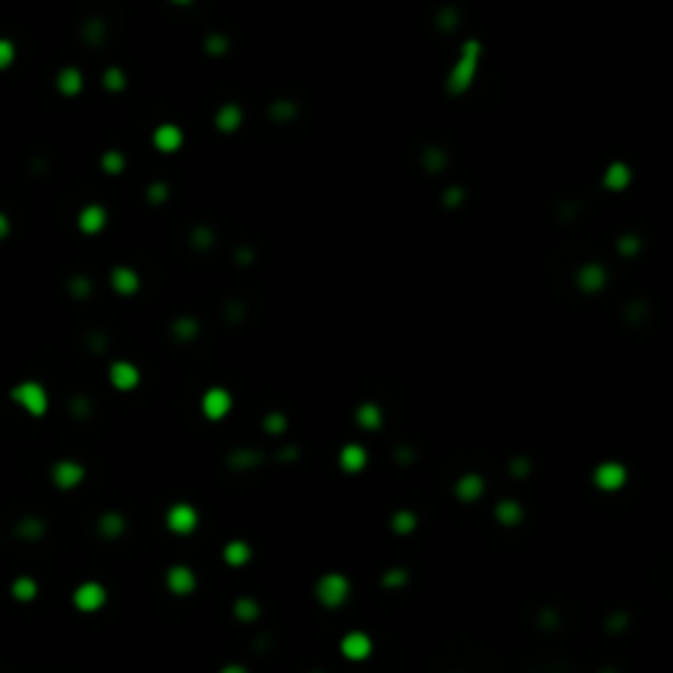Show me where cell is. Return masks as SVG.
Wrapping results in <instances>:
<instances>
[{
  "mask_svg": "<svg viewBox=\"0 0 673 673\" xmlns=\"http://www.w3.org/2000/svg\"><path fill=\"white\" fill-rule=\"evenodd\" d=\"M479 58H481V45L476 40H468L461 47V58H458V63H455V69H452V74L448 79V90L452 95H463L471 87V82L476 76V69H479Z\"/></svg>",
  "mask_w": 673,
  "mask_h": 673,
  "instance_id": "1",
  "label": "cell"
},
{
  "mask_svg": "<svg viewBox=\"0 0 673 673\" xmlns=\"http://www.w3.org/2000/svg\"><path fill=\"white\" fill-rule=\"evenodd\" d=\"M11 400L21 405L30 416H45L47 410V392L37 382H21L11 389Z\"/></svg>",
  "mask_w": 673,
  "mask_h": 673,
  "instance_id": "2",
  "label": "cell"
},
{
  "mask_svg": "<svg viewBox=\"0 0 673 673\" xmlns=\"http://www.w3.org/2000/svg\"><path fill=\"white\" fill-rule=\"evenodd\" d=\"M350 595V584L342 573H327L321 582L316 584V597L327 608H340Z\"/></svg>",
  "mask_w": 673,
  "mask_h": 673,
  "instance_id": "3",
  "label": "cell"
},
{
  "mask_svg": "<svg viewBox=\"0 0 673 673\" xmlns=\"http://www.w3.org/2000/svg\"><path fill=\"white\" fill-rule=\"evenodd\" d=\"M74 605L82 613H95L105 605V589L98 582H87L76 586L74 592Z\"/></svg>",
  "mask_w": 673,
  "mask_h": 673,
  "instance_id": "4",
  "label": "cell"
},
{
  "mask_svg": "<svg viewBox=\"0 0 673 673\" xmlns=\"http://www.w3.org/2000/svg\"><path fill=\"white\" fill-rule=\"evenodd\" d=\"M229 410H232V397H229L226 389L213 387L203 395V413H206V419L219 421V419H224Z\"/></svg>",
  "mask_w": 673,
  "mask_h": 673,
  "instance_id": "5",
  "label": "cell"
},
{
  "mask_svg": "<svg viewBox=\"0 0 673 673\" xmlns=\"http://www.w3.org/2000/svg\"><path fill=\"white\" fill-rule=\"evenodd\" d=\"M595 484L605 492H615L626 484V468L621 463H599L597 471H595Z\"/></svg>",
  "mask_w": 673,
  "mask_h": 673,
  "instance_id": "6",
  "label": "cell"
},
{
  "mask_svg": "<svg viewBox=\"0 0 673 673\" xmlns=\"http://www.w3.org/2000/svg\"><path fill=\"white\" fill-rule=\"evenodd\" d=\"M166 524H168L171 531H177V534H190L195 526H197V510L192 505H187V503H179V505H174V508L168 510Z\"/></svg>",
  "mask_w": 673,
  "mask_h": 673,
  "instance_id": "7",
  "label": "cell"
},
{
  "mask_svg": "<svg viewBox=\"0 0 673 673\" xmlns=\"http://www.w3.org/2000/svg\"><path fill=\"white\" fill-rule=\"evenodd\" d=\"M374 650V642L363 631H350L342 639V655L347 660H366Z\"/></svg>",
  "mask_w": 673,
  "mask_h": 673,
  "instance_id": "8",
  "label": "cell"
},
{
  "mask_svg": "<svg viewBox=\"0 0 673 673\" xmlns=\"http://www.w3.org/2000/svg\"><path fill=\"white\" fill-rule=\"evenodd\" d=\"M82 479H85V468L74 461H60L53 465V481L60 489H74L82 484Z\"/></svg>",
  "mask_w": 673,
  "mask_h": 673,
  "instance_id": "9",
  "label": "cell"
},
{
  "mask_svg": "<svg viewBox=\"0 0 673 673\" xmlns=\"http://www.w3.org/2000/svg\"><path fill=\"white\" fill-rule=\"evenodd\" d=\"M111 384L121 392H129V389H135L140 384V371H137V366L132 363H126V360H119V363H113L111 366Z\"/></svg>",
  "mask_w": 673,
  "mask_h": 673,
  "instance_id": "10",
  "label": "cell"
},
{
  "mask_svg": "<svg viewBox=\"0 0 673 673\" xmlns=\"http://www.w3.org/2000/svg\"><path fill=\"white\" fill-rule=\"evenodd\" d=\"M184 142L181 137V129L174 126V124H161L155 132H153V145L161 150V153H177Z\"/></svg>",
  "mask_w": 673,
  "mask_h": 673,
  "instance_id": "11",
  "label": "cell"
},
{
  "mask_svg": "<svg viewBox=\"0 0 673 673\" xmlns=\"http://www.w3.org/2000/svg\"><path fill=\"white\" fill-rule=\"evenodd\" d=\"M605 279L608 276H605V269L599 263H586L579 271V287L584 292H599L605 287Z\"/></svg>",
  "mask_w": 673,
  "mask_h": 673,
  "instance_id": "12",
  "label": "cell"
},
{
  "mask_svg": "<svg viewBox=\"0 0 673 673\" xmlns=\"http://www.w3.org/2000/svg\"><path fill=\"white\" fill-rule=\"evenodd\" d=\"M105 210L100 206H87V208L79 213V229L85 234H98L100 229L105 226Z\"/></svg>",
  "mask_w": 673,
  "mask_h": 673,
  "instance_id": "13",
  "label": "cell"
},
{
  "mask_svg": "<svg viewBox=\"0 0 673 673\" xmlns=\"http://www.w3.org/2000/svg\"><path fill=\"white\" fill-rule=\"evenodd\" d=\"M111 285H113V289L121 292V295H132V292L140 289V276H137L132 269L119 266V269H113V274H111Z\"/></svg>",
  "mask_w": 673,
  "mask_h": 673,
  "instance_id": "14",
  "label": "cell"
},
{
  "mask_svg": "<svg viewBox=\"0 0 673 673\" xmlns=\"http://www.w3.org/2000/svg\"><path fill=\"white\" fill-rule=\"evenodd\" d=\"M166 582H168V589H171V592L187 595V592H192L195 589V573L190 569H184V566H177V569L168 571Z\"/></svg>",
  "mask_w": 673,
  "mask_h": 673,
  "instance_id": "15",
  "label": "cell"
},
{
  "mask_svg": "<svg viewBox=\"0 0 673 673\" xmlns=\"http://www.w3.org/2000/svg\"><path fill=\"white\" fill-rule=\"evenodd\" d=\"M242 124V111L237 108L234 103H226L219 113H216V126L226 132V135H232V132H237Z\"/></svg>",
  "mask_w": 673,
  "mask_h": 673,
  "instance_id": "16",
  "label": "cell"
},
{
  "mask_svg": "<svg viewBox=\"0 0 673 673\" xmlns=\"http://www.w3.org/2000/svg\"><path fill=\"white\" fill-rule=\"evenodd\" d=\"M631 184V171H628L626 164H610L608 171H605V187L608 190H626Z\"/></svg>",
  "mask_w": 673,
  "mask_h": 673,
  "instance_id": "17",
  "label": "cell"
},
{
  "mask_svg": "<svg viewBox=\"0 0 673 673\" xmlns=\"http://www.w3.org/2000/svg\"><path fill=\"white\" fill-rule=\"evenodd\" d=\"M340 465L344 471H350V474L360 471L366 465V450L360 445H344L342 452H340Z\"/></svg>",
  "mask_w": 673,
  "mask_h": 673,
  "instance_id": "18",
  "label": "cell"
},
{
  "mask_svg": "<svg viewBox=\"0 0 673 673\" xmlns=\"http://www.w3.org/2000/svg\"><path fill=\"white\" fill-rule=\"evenodd\" d=\"M56 85H58V90L63 92V95L71 98V95H79V90H82L85 82H82V74H79L76 69H63V71L58 74V82H56Z\"/></svg>",
  "mask_w": 673,
  "mask_h": 673,
  "instance_id": "19",
  "label": "cell"
},
{
  "mask_svg": "<svg viewBox=\"0 0 673 673\" xmlns=\"http://www.w3.org/2000/svg\"><path fill=\"white\" fill-rule=\"evenodd\" d=\"M11 595H14L16 599H21V602L34 599V595H37V582L30 579V576H21V579H16V582L11 584Z\"/></svg>",
  "mask_w": 673,
  "mask_h": 673,
  "instance_id": "20",
  "label": "cell"
},
{
  "mask_svg": "<svg viewBox=\"0 0 673 673\" xmlns=\"http://www.w3.org/2000/svg\"><path fill=\"white\" fill-rule=\"evenodd\" d=\"M355 419H358L360 426H366V429H376V426L382 423V410H379L376 405L366 403V405H360V408H358Z\"/></svg>",
  "mask_w": 673,
  "mask_h": 673,
  "instance_id": "21",
  "label": "cell"
},
{
  "mask_svg": "<svg viewBox=\"0 0 673 673\" xmlns=\"http://www.w3.org/2000/svg\"><path fill=\"white\" fill-rule=\"evenodd\" d=\"M224 558H226V563H232V566H242V563H247V558H250V547L242 544V542H229L224 550Z\"/></svg>",
  "mask_w": 673,
  "mask_h": 673,
  "instance_id": "22",
  "label": "cell"
},
{
  "mask_svg": "<svg viewBox=\"0 0 673 673\" xmlns=\"http://www.w3.org/2000/svg\"><path fill=\"white\" fill-rule=\"evenodd\" d=\"M481 489H484V484H481L479 476H465V479H461V484H458V492H461V497H465V500L479 497Z\"/></svg>",
  "mask_w": 673,
  "mask_h": 673,
  "instance_id": "23",
  "label": "cell"
},
{
  "mask_svg": "<svg viewBox=\"0 0 673 673\" xmlns=\"http://www.w3.org/2000/svg\"><path fill=\"white\" fill-rule=\"evenodd\" d=\"M16 58V47L14 43H8V40H0V71L3 69H8Z\"/></svg>",
  "mask_w": 673,
  "mask_h": 673,
  "instance_id": "24",
  "label": "cell"
},
{
  "mask_svg": "<svg viewBox=\"0 0 673 673\" xmlns=\"http://www.w3.org/2000/svg\"><path fill=\"white\" fill-rule=\"evenodd\" d=\"M103 168L108 171V174H119L121 168H124V155H121V153H105Z\"/></svg>",
  "mask_w": 673,
  "mask_h": 673,
  "instance_id": "25",
  "label": "cell"
},
{
  "mask_svg": "<svg viewBox=\"0 0 673 673\" xmlns=\"http://www.w3.org/2000/svg\"><path fill=\"white\" fill-rule=\"evenodd\" d=\"M103 82H105V87H108V90L119 92L121 87H124V82H126V79H124V74H121L119 69H108V71H105V76H103Z\"/></svg>",
  "mask_w": 673,
  "mask_h": 673,
  "instance_id": "26",
  "label": "cell"
},
{
  "mask_svg": "<svg viewBox=\"0 0 673 673\" xmlns=\"http://www.w3.org/2000/svg\"><path fill=\"white\" fill-rule=\"evenodd\" d=\"M518 516H521V510H518V505H516V503H503V505H500V518H503L505 524L516 521Z\"/></svg>",
  "mask_w": 673,
  "mask_h": 673,
  "instance_id": "27",
  "label": "cell"
},
{
  "mask_svg": "<svg viewBox=\"0 0 673 673\" xmlns=\"http://www.w3.org/2000/svg\"><path fill=\"white\" fill-rule=\"evenodd\" d=\"M195 331H197V324H195L192 318H181V321H177V327H174V334H179V337H192Z\"/></svg>",
  "mask_w": 673,
  "mask_h": 673,
  "instance_id": "28",
  "label": "cell"
},
{
  "mask_svg": "<svg viewBox=\"0 0 673 673\" xmlns=\"http://www.w3.org/2000/svg\"><path fill=\"white\" fill-rule=\"evenodd\" d=\"M103 531H105V534H119V531H121V518H116V516H108V518H103Z\"/></svg>",
  "mask_w": 673,
  "mask_h": 673,
  "instance_id": "29",
  "label": "cell"
},
{
  "mask_svg": "<svg viewBox=\"0 0 673 673\" xmlns=\"http://www.w3.org/2000/svg\"><path fill=\"white\" fill-rule=\"evenodd\" d=\"M166 195H168V190H166L164 184H153V187H150V197H153V203H164Z\"/></svg>",
  "mask_w": 673,
  "mask_h": 673,
  "instance_id": "30",
  "label": "cell"
},
{
  "mask_svg": "<svg viewBox=\"0 0 673 673\" xmlns=\"http://www.w3.org/2000/svg\"><path fill=\"white\" fill-rule=\"evenodd\" d=\"M637 247H639V240L637 237H624L621 240V253H637Z\"/></svg>",
  "mask_w": 673,
  "mask_h": 673,
  "instance_id": "31",
  "label": "cell"
},
{
  "mask_svg": "<svg viewBox=\"0 0 673 673\" xmlns=\"http://www.w3.org/2000/svg\"><path fill=\"white\" fill-rule=\"evenodd\" d=\"M224 47H226L224 40H216V37H213V40H208V50H213L216 56H221V53H224Z\"/></svg>",
  "mask_w": 673,
  "mask_h": 673,
  "instance_id": "32",
  "label": "cell"
},
{
  "mask_svg": "<svg viewBox=\"0 0 673 673\" xmlns=\"http://www.w3.org/2000/svg\"><path fill=\"white\" fill-rule=\"evenodd\" d=\"M397 529H403V531H408V529H413V518H410L408 513H403V516H397Z\"/></svg>",
  "mask_w": 673,
  "mask_h": 673,
  "instance_id": "33",
  "label": "cell"
},
{
  "mask_svg": "<svg viewBox=\"0 0 673 673\" xmlns=\"http://www.w3.org/2000/svg\"><path fill=\"white\" fill-rule=\"evenodd\" d=\"M240 615H242V618H250V615H255L253 602H240Z\"/></svg>",
  "mask_w": 673,
  "mask_h": 673,
  "instance_id": "34",
  "label": "cell"
},
{
  "mask_svg": "<svg viewBox=\"0 0 673 673\" xmlns=\"http://www.w3.org/2000/svg\"><path fill=\"white\" fill-rule=\"evenodd\" d=\"M8 226H11V224H8V219L0 213V237H5V234H8Z\"/></svg>",
  "mask_w": 673,
  "mask_h": 673,
  "instance_id": "35",
  "label": "cell"
},
{
  "mask_svg": "<svg viewBox=\"0 0 673 673\" xmlns=\"http://www.w3.org/2000/svg\"><path fill=\"white\" fill-rule=\"evenodd\" d=\"M171 3H177V5H187V3H192V0H171Z\"/></svg>",
  "mask_w": 673,
  "mask_h": 673,
  "instance_id": "36",
  "label": "cell"
},
{
  "mask_svg": "<svg viewBox=\"0 0 673 673\" xmlns=\"http://www.w3.org/2000/svg\"><path fill=\"white\" fill-rule=\"evenodd\" d=\"M224 673H242V671H240V668H226Z\"/></svg>",
  "mask_w": 673,
  "mask_h": 673,
  "instance_id": "37",
  "label": "cell"
}]
</instances>
